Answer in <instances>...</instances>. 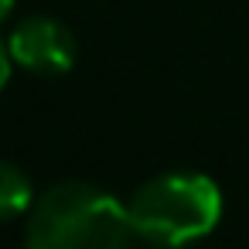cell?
I'll use <instances>...</instances> for the list:
<instances>
[{
    "mask_svg": "<svg viewBox=\"0 0 249 249\" xmlns=\"http://www.w3.org/2000/svg\"><path fill=\"white\" fill-rule=\"evenodd\" d=\"M28 212L24 239L35 249H116L133 239L126 205L96 184H55L35 198Z\"/></svg>",
    "mask_w": 249,
    "mask_h": 249,
    "instance_id": "obj_1",
    "label": "cell"
},
{
    "mask_svg": "<svg viewBox=\"0 0 249 249\" xmlns=\"http://www.w3.org/2000/svg\"><path fill=\"white\" fill-rule=\"evenodd\" d=\"M126 215L133 235L157 246H178L201 239L218 225L222 191L205 174H157L133 191V198L126 201Z\"/></svg>",
    "mask_w": 249,
    "mask_h": 249,
    "instance_id": "obj_2",
    "label": "cell"
},
{
    "mask_svg": "<svg viewBox=\"0 0 249 249\" xmlns=\"http://www.w3.org/2000/svg\"><path fill=\"white\" fill-rule=\"evenodd\" d=\"M7 52H11V62H18L21 69L35 75H65L75 65L79 45H75V35L62 21L38 14L21 21L11 31Z\"/></svg>",
    "mask_w": 249,
    "mask_h": 249,
    "instance_id": "obj_3",
    "label": "cell"
},
{
    "mask_svg": "<svg viewBox=\"0 0 249 249\" xmlns=\"http://www.w3.org/2000/svg\"><path fill=\"white\" fill-rule=\"evenodd\" d=\"M31 201H35V188L28 181V174L11 160H0V222L24 215L31 208Z\"/></svg>",
    "mask_w": 249,
    "mask_h": 249,
    "instance_id": "obj_4",
    "label": "cell"
},
{
    "mask_svg": "<svg viewBox=\"0 0 249 249\" xmlns=\"http://www.w3.org/2000/svg\"><path fill=\"white\" fill-rule=\"evenodd\" d=\"M7 75H11V52H7V45H4V41H0V89H4Z\"/></svg>",
    "mask_w": 249,
    "mask_h": 249,
    "instance_id": "obj_5",
    "label": "cell"
},
{
    "mask_svg": "<svg viewBox=\"0 0 249 249\" xmlns=\"http://www.w3.org/2000/svg\"><path fill=\"white\" fill-rule=\"evenodd\" d=\"M11 11H14V0H0V24L11 18Z\"/></svg>",
    "mask_w": 249,
    "mask_h": 249,
    "instance_id": "obj_6",
    "label": "cell"
}]
</instances>
